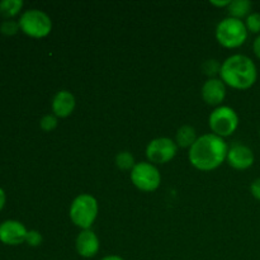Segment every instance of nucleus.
Wrapping results in <instances>:
<instances>
[{"instance_id": "obj_1", "label": "nucleus", "mask_w": 260, "mask_h": 260, "mask_svg": "<svg viewBox=\"0 0 260 260\" xmlns=\"http://www.w3.org/2000/svg\"><path fill=\"white\" fill-rule=\"evenodd\" d=\"M229 146L222 137L206 134L198 137L188 151L189 162L201 172H212L222 165L228 157Z\"/></svg>"}, {"instance_id": "obj_2", "label": "nucleus", "mask_w": 260, "mask_h": 260, "mask_svg": "<svg viewBox=\"0 0 260 260\" xmlns=\"http://www.w3.org/2000/svg\"><path fill=\"white\" fill-rule=\"evenodd\" d=\"M220 79L230 88L248 90L258 80V69L249 56L236 53L221 63Z\"/></svg>"}, {"instance_id": "obj_3", "label": "nucleus", "mask_w": 260, "mask_h": 260, "mask_svg": "<svg viewBox=\"0 0 260 260\" xmlns=\"http://www.w3.org/2000/svg\"><path fill=\"white\" fill-rule=\"evenodd\" d=\"M98 211L99 206L95 197L88 193H83L71 202L69 216L74 225L80 228L81 230H89L98 217Z\"/></svg>"}, {"instance_id": "obj_4", "label": "nucleus", "mask_w": 260, "mask_h": 260, "mask_svg": "<svg viewBox=\"0 0 260 260\" xmlns=\"http://www.w3.org/2000/svg\"><path fill=\"white\" fill-rule=\"evenodd\" d=\"M248 29L244 20L228 17L216 27V40L225 48L241 47L248 40Z\"/></svg>"}, {"instance_id": "obj_5", "label": "nucleus", "mask_w": 260, "mask_h": 260, "mask_svg": "<svg viewBox=\"0 0 260 260\" xmlns=\"http://www.w3.org/2000/svg\"><path fill=\"white\" fill-rule=\"evenodd\" d=\"M19 28L25 36L32 38H45L52 30L50 15L40 9H28L19 17Z\"/></svg>"}, {"instance_id": "obj_6", "label": "nucleus", "mask_w": 260, "mask_h": 260, "mask_svg": "<svg viewBox=\"0 0 260 260\" xmlns=\"http://www.w3.org/2000/svg\"><path fill=\"white\" fill-rule=\"evenodd\" d=\"M208 126L212 134L220 137H229L238 129L239 116L235 109L229 106H220L208 117Z\"/></svg>"}, {"instance_id": "obj_7", "label": "nucleus", "mask_w": 260, "mask_h": 260, "mask_svg": "<svg viewBox=\"0 0 260 260\" xmlns=\"http://www.w3.org/2000/svg\"><path fill=\"white\" fill-rule=\"evenodd\" d=\"M131 182L141 192H155L160 187L161 175L154 164L141 161L131 170Z\"/></svg>"}, {"instance_id": "obj_8", "label": "nucleus", "mask_w": 260, "mask_h": 260, "mask_svg": "<svg viewBox=\"0 0 260 260\" xmlns=\"http://www.w3.org/2000/svg\"><path fill=\"white\" fill-rule=\"evenodd\" d=\"M178 145L169 137H157L146 146V156L151 164H167L175 157Z\"/></svg>"}, {"instance_id": "obj_9", "label": "nucleus", "mask_w": 260, "mask_h": 260, "mask_svg": "<svg viewBox=\"0 0 260 260\" xmlns=\"http://www.w3.org/2000/svg\"><path fill=\"white\" fill-rule=\"evenodd\" d=\"M28 230L20 221L5 220L0 223V243L4 245L17 246L25 243Z\"/></svg>"}, {"instance_id": "obj_10", "label": "nucleus", "mask_w": 260, "mask_h": 260, "mask_svg": "<svg viewBox=\"0 0 260 260\" xmlns=\"http://www.w3.org/2000/svg\"><path fill=\"white\" fill-rule=\"evenodd\" d=\"M226 160H228L229 165L234 169L246 170L253 167L255 156H254V152L250 147L243 144H238L229 149Z\"/></svg>"}, {"instance_id": "obj_11", "label": "nucleus", "mask_w": 260, "mask_h": 260, "mask_svg": "<svg viewBox=\"0 0 260 260\" xmlns=\"http://www.w3.org/2000/svg\"><path fill=\"white\" fill-rule=\"evenodd\" d=\"M202 99L212 107H220L226 98V84L218 78H211L203 84L201 90Z\"/></svg>"}, {"instance_id": "obj_12", "label": "nucleus", "mask_w": 260, "mask_h": 260, "mask_svg": "<svg viewBox=\"0 0 260 260\" xmlns=\"http://www.w3.org/2000/svg\"><path fill=\"white\" fill-rule=\"evenodd\" d=\"M76 253L81 256V258L90 259L94 258L96 254L99 253L101 249V241L96 234L93 230H83L78 235L75 241Z\"/></svg>"}, {"instance_id": "obj_13", "label": "nucleus", "mask_w": 260, "mask_h": 260, "mask_svg": "<svg viewBox=\"0 0 260 260\" xmlns=\"http://www.w3.org/2000/svg\"><path fill=\"white\" fill-rule=\"evenodd\" d=\"M52 112L57 118H68L71 116L76 107L75 96L69 90H60L52 99Z\"/></svg>"}, {"instance_id": "obj_14", "label": "nucleus", "mask_w": 260, "mask_h": 260, "mask_svg": "<svg viewBox=\"0 0 260 260\" xmlns=\"http://www.w3.org/2000/svg\"><path fill=\"white\" fill-rule=\"evenodd\" d=\"M197 132H196L194 127L189 126V124H184L180 127L175 135V144L178 147H183V149H190L196 141H197Z\"/></svg>"}, {"instance_id": "obj_15", "label": "nucleus", "mask_w": 260, "mask_h": 260, "mask_svg": "<svg viewBox=\"0 0 260 260\" xmlns=\"http://www.w3.org/2000/svg\"><path fill=\"white\" fill-rule=\"evenodd\" d=\"M251 8H253V4L249 0H234L228 7V12L231 18L243 20V18L246 19V17L251 14Z\"/></svg>"}, {"instance_id": "obj_16", "label": "nucleus", "mask_w": 260, "mask_h": 260, "mask_svg": "<svg viewBox=\"0 0 260 260\" xmlns=\"http://www.w3.org/2000/svg\"><path fill=\"white\" fill-rule=\"evenodd\" d=\"M24 3L22 0H2L0 2V15L5 20L17 17L23 9Z\"/></svg>"}, {"instance_id": "obj_17", "label": "nucleus", "mask_w": 260, "mask_h": 260, "mask_svg": "<svg viewBox=\"0 0 260 260\" xmlns=\"http://www.w3.org/2000/svg\"><path fill=\"white\" fill-rule=\"evenodd\" d=\"M116 165L118 169L124 170V172H126V170L134 169V167L136 165V162H135V157L131 152L121 151V152H118L116 156Z\"/></svg>"}, {"instance_id": "obj_18", "label": "nucleus", "mask_w": 260, "mask_h": 260, "mask_svg": "<svg viewBox=\"0 0 260 260\" xmlns=\"http://www.w3.org/2000/svg\"><path fill=\"white\" fill-rule=\"evenodd\" d=\"M20 30L19 28V23L17 20L13 19H8V20H3L2 24H0V33L4 36H15L18 32Z\"/></svg>"}, {"instance_id": "obj_19", "label": "nucleus", "mask_w": 260, "mask_h": 260, "mask_svg": "<svg viewBox=\"0 0 260 260\" xmlns=\"http://www.w3.org/2000/svg\"><path fill=\"white\" fill-rule=\"evenodd\" d=\"M245 25L248 32L260 35V13H251L246 17Z\"/></svg>"}, {"instance_id": "obj_20", "label": "nucleus", "mask_w": 260, "mask_h": 260, "mask_svg": "<svg viewBox=\"0 0 260 260\" xmlns=\"http://www.w3.org/2000/svg\"><path fill=\"white\" fill-rule=\"evenodd\" d=\"M221 70V63L217 60H207L202 63V71L205 75L210 76L211 78H215L216 75H220Z\"/></svg>"}, {"instance_id": "obj_21", "label": "nucleus", "mask_w": 260, "mask_h": 260, "mask_svg": "<svg viewBox=\"0 0 260 260\" xmlns=\"http://www.w3.org/2000/svg\"><path fill=\"white\" fill-rule=\"evenodd\" d=\"M57 124L58 119L55 114H46L40 121V127L45 132H52L53 129L57 128Z\"/></svg>"}, {"instance_id": "obj_22", "label": "nucleus", "mask_w": 260, "mask_h": 260, "mask_svg": "<svg viewBox=\"0 0 260 260\" xmlns=\"http://www.w3.org/2000/svg\"><path fill=\"white\" fill-rule=\"evenodd\" d=\"M43 238H42V234L37 230H28L27 234V238H25V243L28 244L29 246L32 248H37L42 244Z\"/></svg>"}, {"instance_id": "obj_23", "label": "nucleus", "mask_w": 260, "mask_h": 260, "mask_svg": "<svg viewBox=\"0 0 260 260\" xmlns=\"http://www.w3.org/2000/svg\"><path fill=\"white\" fill-rule=\"evenodd\" d=\"M250 193L255 200L260 201V178L254 180L250 185Z\"/></svg>"}, {"instance_id": "obj_24", "label": "nucleus", "mask_w": 260, "mask_h": 260, "mask_svg": "<svg viewBox=\"0 0 260 260\" xmlns=\"http://www.w3.org/2000/svg\"><path fill=\"white\" fill-rule=\"evenodd\" d=\"M253 51H254V55L260 60V35L256 36V38L254 40L253 42Z\"/></svg>"}, {"instance_id": "obj_25", "label": "nucleus", "mask_w": 260, "mask_h": 260, "mask_svg": "<svg viewBox=\"0 0 260 260\" xmlns=\"http://www.w3.org/2000/svg\"><path fill=\"white\" fill-rule=\"evenodd\" d=\"M230 0H223V2H216V0H211L210 4L213 5V7L217 8H228L230 5Z\"/></svg>"}, {"instance_id": "obj_26", "label": "nucleus", "mask_w": 260, "mask_h": 260, "mask_svg": "<svg viewBox=\"0 0 260 260\" xmlns=\"http://www.w3.org/2000/svg\"><path fill=\"white\" fill-rule=\"evenodd\" d=\"M5 202H7V194H5V190L0 187V212L4 208Z\"/></svg>"}, {"instance_id": "obj_27", "label": "nucleus", "mask_w": 260, "mask_h": 260, "mask_svg": "<svg viewBox=\"0 0 260 260\" xmlns=\"http://www.w3.org/2000/svg\"><path fill=\"white\" fill-rule=\"evenodd\" d=\"M101 260H124V259L119 255H107L104 256V258H102Z\"/></svg>"}, {"instance_id": "obj_28", "label": "nucleus", "mask_w": 260, "mask_h": 260, "mask_svg": "<svg viewBox=\"0 0 260 260\" xmlns=\"http://www.w3.org/2000/svg\"><path fill=\"white\" fill-rule=\"evenodd\" d=\"M259 137H260V128H259Z\"/></svg>"}]
</instances>
